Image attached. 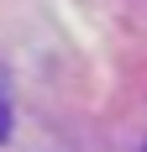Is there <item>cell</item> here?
<instances>
[{"instance_id":"obj_1","label":"cell","mask_w":147,"mask_h":152,"mask_svg":"<svg viewBox=\"0 0 147 152\" xmlns=\"http://www.w3.org/2000/svg\"><path fill=\"white\" fill-rule=\"evenodd\" d=\"M0 137H5V110H0Z\"/></svg>"}]
</instances>
